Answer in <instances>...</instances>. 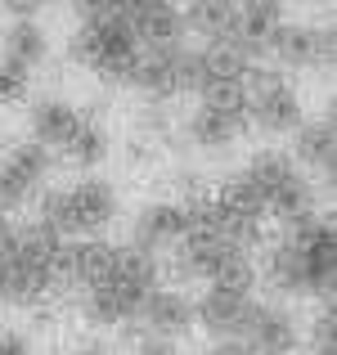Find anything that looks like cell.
Listing matches in <instances>:
<instances>
[{
  "instance_id": "cb8c5ba5",
  "label": "cell",
  "mask_w": 337,
  "mask_h": 355,
  "mask_svg": "<svg viewBox=\"0 0 337 355\" xmlns=\"http://www.w3.org/2000/svg\"><path fill=\"white\" fill-rule=\"evenodd\" d=\"M68 355H112V347H104V342H81V347H72Z\"/></svg>"
},
{
  "instance_id": "5b68a950",
  "label": "cell",
  "mask_w": 337,
  "mask_h": 355,
  "mask_svg": "<svg viewBox=\"0 0 337 355\" xmlns=\"http://www.w3.org/2000/svg\"><path fill=\"white\" fill-rule=\"evenodd\" d=\"M139 36L135 27L126 23L121 9H108V14H95V18H81L77 32L68 36V59L77 68L95 72L99 81L108 86H126L130 72H135V59H139Z\"/></svg>"
},
{
  "instance_id": "5bb4252c",
  "label": "cell",
  "mask_w": 337,
  "mask_h": 355,
  "mask_svg": "<svg viewBox=\"0 0 337 355\" xmlns=\"http://www.w3.org/2000/svg\"><path fill=\"white\" fill-rule=\"evenodd\" d=\"M243 347L252 355H297L302 347V324H297L293 306L284 302H252L248 324H243Z\"/></svg>"
},
{
  "instance_id": "30bf717a",
  "label": "cell",
  "mask_w": 337,
  "mask_h": 355,
  "mask_svg": "<svg viewBox=\"0 0 337 355\" xmlns=\"http://www.w3.org/2000/svg\"><path fill=\"white\" fill-rule=\"evenodd\" d=\"M180 135H184V144L198 148V153H225V148H234L243 135H248V117H243V86L198 99V104L184 113Z\"/></svg>"
},
{
  "instance_id": "603a6c76",
  "label": "cell",
  "mask_w": 337,
  "mask_h": 355,
  "mask_svg": "<svg viewBox=\"0 0 337 355\" xmlns=\"http://www.w3.org/2000/svg\"><path fill=\"white\" fill-rule=\"evenodd\" d=\"M202 355H252V351L243 347V342H211V347L202 351Z\"/></svg>"
},
{
  "instance_id": "44dd1931",
  "label": "cell",
  "mask_w": 337,
  "mask_h": 355,
  "mask_svg": "<svg viewBox=\"0 0 337 355\" xmlns=\"http://www.w3.org/2000/svg\"><path fill=\"white\" fill-rule=\"evenodd\" d=\"M45 5H50V0H0V9H5L9 18H41Z\"/></svg>"
},
{
  "instance_id": "e0dca14e",
  "label": "cell",
  "mask_w": 337,
  "mask_h": 355,
  "mask_svg": "<svg viewBox=\"0 0 337 355\" xmlns=\"http://www.w3.org/2000/svg\"><path fill=\"white\" fill-rule=\"evenodd\" d=\"M0 59H9L23 72L45 68V59H50V32L41 27V18H9V27L0 32Z\"/></svg>"
},
{
  "instance_id": "2e32d148",
  "label": "cell",
  "mask_w": 337,
  "mask_h": 355,
  "mask_svg": "<svg viewBox=\"0 0 337 355\" xmlns=\"http://www.w3.org/2000/svg\"><path fill=\"white\" fill-rule=\"evenodd\" d=\"M81 117H86V113H81L72 99L41 95V99L27 104V139L41 144V148H50V153H59V148L72 139V130L81 126Z\"/></svg>"
},
{
  "instance_id": "6da1fadb",
  "label": "cell",
  "mask_w": 337,
  "mask_h": 355,
  "mask_svg": "<svg viewBox=\"0 0 337 355\" xmlns=\"http://www.w3.org/2000/svg\"><path fill=\"white\" fill-rule=\"evenodd\" d=\"M221 193L257 211L261 220H279L284 230L320 216V184L284 148H257L252 157H243V166L225 180Z\"/></svg>"
},
{
  "instance_id": "3957f363",
  "label": "cell",
  "mask_w": 337,
  "mask_h": 355,
  "mask_svg": "<svg viewBox=\"0 0 337 355\" xmlns=\"http://www.w3.org/2000/svg\"><path fill=\"white\" fill-rule=\"evenodd\" d=\"M162 284V261L148 257V252L130 248V243H108L99 248V266L86 284L77 288V311L86 324L95 329H117L130 324V315L139 311L148 288Z\"/></svg>"
},
{
  "instance_id": "8fae6325",
  "label": "cell",
  "mask_w": 337,
  "mask_h": 355,
  "mask_svg": "<svg viewBox=\"0 0 337 355\" xmlns=\"http://www.w3.org/2000/svg\"><path fill=\"white\" fill-rule=\"evenodd\" d=\"M193 220H198V202L189 198H153V202H139L135 216H130V248L148 252H171L184 234H193Z\"/></svg>"
},
{
  "instance_id": "4fadbf2b",
  "label": "cell",
  "mask_w": 337,
  "mask_h": 355,
  "mask_svg": "<svg viewBox=\"0 0 337 355\" xmlns=\"http://www.w3.org/2000/svg\"><path fill=\"white\" fill-rule=\"evenodd\" d=\"M130 329L139 338H157V342H175L193 329V297L180 293L171 284H157L144 293L139 311L130 315Z\"/></svg>"
},
{
  "instance_id": "7c38bea8",
  "label": "cell",
  "mask_w": 337,
  "mask_h": 355,
  "mask_svg": "<svg viewBox=\"0 0 337 355\" xmlns=\"http://www.w3.org/2000/svg\"><path fill=\"white\" fill-rule=\"evenodd\" d=\"M252 302H257V288L248 284H207L202 297H193V324L211 333V342H239Z\"/></svg>"
},
{
  "instance_id": "277c9868",
  "label": "cell",
  "mask_w": 337,
  "mask_h": 355,
  "mask_svg": "<svg viewBox=\"0 0 337 355\" xmlns=\"http://www.w3.org/2000/svg\"><path fill=\"white\" fill-rule=\"evenodd\" d=\"M121 220V189L108 175H77V180L50 184L36 198V225H45L59 243L104 239Z\"/></svg>"
},
{
  "instance_id": "7402d4cb",
  "label": "cell",
  "mask_w": 337,
  "mask_h": 355,
  "mask_svg": "<svg viewBox=\"0 0 337 355\" xmlns=\"http://www.w3.org/2000/svg\"><path fill=\"white\" fill-rule=\"evenodd\" d=\"M72 9H77V18H95V14H108V9H117V0H68Z\"/></svg>"
},
{
  "instance_id": "8992f818",
  "label": "cell",
  "mask_w": 337,
  "mask_h": 355,
  "mask_svg": "<svg viewBox=\"0 0 337 355\" xmlns=\"http://www.w3.org/2000/svg\"><path fill=\"white\" fill-rule=\"evenodd\" d=\"M162 275H171L175 284H248L257 288V261L252 252L234 248L207 230H193L171 248V261L162 266Z\"/></svg>"
},
{
  "instance_id": "7a4b0ae2",
  "label": "cell",
  "mask_w": 337,
  "mask_h": 355,
  "mask_svg": "<svg viewBox=\"0 0 337 355\" xmlns=\"http://www.w3.org/2000/svg\"><path fill=\"white\" fill-rule=\"evenodd\" d=\"M270 293L279 302H333V279H337V234L333 220L315 216L306 225L284 230L279 239L266 243L261 257Z\"/></svg>"
},
{
  "instance_id": "d6986e66",
  "label": "cell",
  "mask_w": 337,
  "mask_h": 355,
  "mask_svg": "<svg viewBox=\"0 0 337 355\" xmlns=\"http://www.w3.org/2000/svg\"><path fill=\"white\" fill-rule=\"evenodd\" d=\"M27 86H32V72L14 68L9 59H0V104H18L27 99Z\"/></svg>"
},
{
  "instance_id": "ba28073f",
  "label": "cell",
  "mask_w": 337,
  "mask_h": 355,
  "mask_svg": "<svg viewBox=\"0 0 337 355\" xmlns=\"http://www.w3.org/2000/svg\"><path fill=\"white\" fill-rule=\"evenodd\" d=\"M54 180V153L32 139H18L0 153V220H9L14 211L36 207L45 189Z\"/></svg>"
},
{
  "instance_id": "ac0fdd59",
  "label": "cell",
  "mask_w": 337,
  "mask_h": 355,
  "mask_svg": "<svg viewBox=\"0 0 337 355\" xmlns=\"http://www.w3.org/2000/svg\"><path fill=\"white\" fill-rule=\"evenodd\" d=\"M63 162L72 166V171H99V166L112 157V130L104 126L99 117H81V126L72 130V139L59 148Z\"/></svg>"
},
{
  "instance_id": "52a82bcc",
  "label": "cell",
  "mask_w": 337,
  "mask_h": 355,
  "mask_svg": "<svg viewBox=\"0 0 337 355\" xmlns=\"http://www.w3.org/2000/svg\"><path fill=\"white\" fill-rule=\"evenodd\" d=\"M243 117H248V130H261V135H293L306 121L302 90L293 86L288 72L257 63L243 77Z\"/></svg>"
},
{
  "instance_id": "ffe728a7",
  "label": "cell",
  "mask_w": 337,
  "mask_h": 355,
  "mask_svg": "<svg viewBox=\"0 0 337 355\" xmlns=\"http://www.w3.org/2000/svg\"><path fill=\"white\" fill-rule=\"evenodd\" d=\"M0 355H36L23 329H0Z\"/></svg>"
},
{
  "instance_id": "9c48e42d",
  "label": "cell",
  "mask_w": 337,
  "mask_h": 355,
  "mask_svg": "<svg viewBox=\"0 0 337 355\" xmlns=\"http://www.w3.org/2000/svg\"><path fill=\"white\" fill-rule=\"evenodd\" d=\"M333 27L329 23H279L275 32L266 36V50H261V63L275 72H324L333 68Z\"/></svg>"
},
{
  "instance_id": "9a60e30c",
  "label": "cell",
  "mask_w": 337,
  "mask_h": 355,
  "mask_svg": "<svg viewBox=\"0 0 337 355\" xmlns=\"http://www.w3.org/2000/svg\"><path fill=\"white\" fill-rule=\"evenodd\" d=\"M293 157L315 184H333V162H337V139H333V108L329 113H315L306 117L302 126L293 130Z\"/></svg>"
}]
</instances>
